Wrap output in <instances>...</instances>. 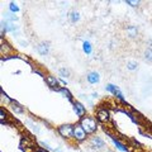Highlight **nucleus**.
I'll return each mask as SVG.
<instances>
[{"label":"nucleus","mask_w":152,"mask_h":152,"mask_svg":"<svg viewBox=\"0 0 152 152\" xmlns=\"http://www.w3.org/2000/svg\"><path fill=\"white\" fill-rule=\"evenodd\" d=\"M79 124L84 128V131L86 132L88 134H93V133L96 131V128H98L96 121H95L93 117H89V115H85L83 118H80Z\"/></svg>","instance_id":"1"},{"label":"nucleus","mask_w":152,"mask_h":152,"mask_svg":"<svg viewBox=\"0 0 152 152\" xmlns=\"http://www.w3.org/2000/svg\"><path fill=\"white\" fill-rule=\"evenodd\" d=\"M74 128L75 126L72 124H62L57 128V132H58V134L61 137H64L66 140H70V138H74Z\"/></svg>","instance_id":"2"},{"label":"nucleus","mask_w":152,"mask_h":152,"mask_svg":"<svg viewBox=\"0 0 152 152\" xmlns=\"http://www.w3.org/2000/svg\"><path fill=\"white\" fill-rule=\"evenodd\" d=\"M89 145H90V147H91L93 150L102 151V150H104V147H105V142H104V140L100 138V137L95 136V137H91V138H90Z\"/></svg>","instance_id":"3"},{"label":"nucleus","mask_w":152,"mask_h":152,"mask_svg":"<svg viewBox=\"0 0 152 152\" xmlns=\"http://www.w3.org/2000/svg\"><path fill=\"white\" fill-rule=\"evenodd\" d=\"M86 137H88V133L84 131V128L80 124H76L74 128V140L77 142H83L86 140Z\"/></svg>","instance_id":"4"},{"label":"nucleus","mask_w":152,"mask_h":152,"mask_svg":"<svg viewBox=\"0 0 152 152\" xmlns=\"http://www.w3.org/2000/svg\"><path fill=\"white\" fill-rule=\"evenodd\" d=\"M96 119L100 123H108L110 121V113L107 108H99L96 110Z\"/></svg>","instance_id":"5"},{"label":"nucleus","mask_w":152,"mask_h":152,"mask_svg":"<svg viewBox=\"0 0 152 152\" xmlns=\"http://www.w3.org/2000/svg\"><path fill=\"white\" fill-rule=\"evenodd\" d=\"M105 90H107V91H109V93H112L114 96H115L117 99H119L121 102L126 103V99H124V96H123L121 89L118 88V86H115V85H113V84H108L107 86H105Z\"/></svg>","instance_id":"6"},{"label":"nucleus","mask_w":152,"mask_h":152,"mask_svg":"<svg viewBox=\"0 0 152 152\" xmlns=\"http://www.w3.org/2000/svg\"><path fill=\"white\" fill-rule=\"evenodd\" d=\"M72 108H74V112H75V114L77 117L83 118V117L86 115V108H85L80 102H74L72 103Z\"/></svg>","instance_id":"7"},{"label":"nucleus","mask_w":152,"mask_h":152,"mask_svg":"<svg viewBox=\"0 0 152 152\" xmlns=\"http://www.w3.org/2000/svg\"><path fill=\"white\" fill-rule=\"evenodd\" d=\"M86 80L90 85H96L100 83V75L96 71H90V72L86 75Z\"/></svg>","instance_id":"8"},{"label":"nucleus","mask_w":152,"mask_h":152,"mask_svg":"<svg viewBox=\"0 0 152 152\" xmlns=\"http://www.w3.org/2000/svg\"><path fill=\"white\" fill-rule=\"evenodd\" d=\"M37 52L41 56H47L50 53V43L48 42H41V43L37 46Z\"/></svg>","instance_id":"9"},{"label":"nucleus","mask_w":152,"mask_h":152,"mask_svg":"<svg viewBox=\"0 0 152 152\" xmlns=\"http://www.w3.org/2000/svg\"><path fill=\"white\" fill-rule=\"evenodd\" d=\"M46 84L48 85L51 89H55L57 90V86H58V79H56V76H52V75H47L46 76Z\"/></svg>","instance_id":"10"},{"label":"nucleus","mask_w":152,"mask_h":152,"mask_svg":"<svg viewBox=\"0 0 152 152\" xmlns=\"http://www.w3.org/2000/svg\"><path fill=\"white\" fill-rule=\"evenodd\" d=\"M9 107H10V109H12V110L15 113V114H22V113H24V108H23L19 103H17L15 100H12L10 104H9Z\"/></svg>","instance_id":"11"},{"label":"nucleus","mask_w":152,"mask_h":152,"mask_svg":"<svg viewBox=\"0 0 152 152\" xmlns=\"http://www.w3.org/2000/svg\"><path fill=\"white\" fill-rule=\"evenodd\" d=\"M110 140H112V142H113V145L115 146V148L118 150V151H121V152H127V147H126V145L124 143H122V142L119 141V140H117L115 137H110Z\"/></svg>","instance_id":"12"},{"label":"nucleus","mask_w":152,"mask_h":152,"mask_svg":"<svg viewBox=\"0 0 152 152\" xmlns=\"http://www.w3.org/2000/svg\"><path fill=\"white\" fill-rule=\"evenodd\" d=\"M80 18L81 17H80V13L77 10H71L69 13V20H70V23H72V24L77 23L80 20Z\"/></svg>","instance_id":"13"},{"label":"nucleus","mask_w":152,"mask_h":152,"mask_svg":"<svg viewBox=\"0 0 152 152\" xmlns=\"http://www.w3.org/2000/svg\"><path fill=\"white\" fill-rule=\"evenodd\" d=\"M126 31H127V34L131 38H134V37H137V34H138V28L136 26H128L126 28Z\"/></svg>","instance_id":"14"},{"label":"nucleus","mask_w":152,"mask_h":152,"mask_svg":"<svg viewBox=\"0 0 152 152\" xmlns=\"http://www.w3.org/2000/svg\"><path fill=\"white\" fill-rule=\"evenodd\" d=\"M83 51L85 55H91L93 53V45L89 41H84L83 42Z\"/></svg>","instance_id":"15"},{"label":"nucleus","mask_w":152,"mask_h":152,"mask_svg":"<svg viewBox=\"0 0 152 152\" xmlns=\"http://www.w3.org/2000/svg\"><path fill=\"white\" fill-rule=\"evenodd\" d=\"M57 91L62 94L65 98H67V99H69V100H70L71 103H74V98H72V94H71V93H70V91H69V90L66 89V88H61V89H57Z\"/></svg>","instance_id":"16"},{"label":"nucleus","mask_w":152,"mask_h":152,"mask_svg":"<svg viewBox=\"0 0 152 152\" xmlns=\"http://www.w3.org/2000/svg\"><path fill=\"white\" fill-rule=\"evenodd\" d=\"M143 57H145V60L147 61V62H152V47H148V48L145 51Z\"/></svg>","instance_id":"17"},{"label":"nucleus","mask_w":152,"mask_h":152,"mask_svg":"<svg viewBox=\"0 0 152 152\" xmlns=\"http://www.w3.org/2000/svg\"><path fill=\"white\" fill-rule=\"evenodd\" d=\"M127 69L129 71H136L137 69H138V64H137L136 61L131 60V61H128V62H127Z\"/></svg>","instance_id":"18"},{"label":"nucleus","mask_w":152,"mask_h":152,"mask_svg":"<svg viewBox=\"0 0 152 152\" xmlns=\"http://www.w3.org/2000/svg\"><path fill=\"white\" fill-rule=\"evenodd\" d=\"M58 75L62 79H66V77H69V76H70V71L66 69V67H60L58 69Z\"/></svg>","instance_id":"19"},{"label":"nucleus","mask_w":152,"mask_h":152,"mask_svg":"<svg viewBox=\"0 0 152 152\" xmlns=\"http://www.w3.org/2000/svg\"><path fill=\"white\" fill-rule=\"evenodd\" d=\"M9 12L13 13V14H15V13L19 12V7L15 3H13V1H12L10 4H9Z\"/></svg>","instance_id":"20"},{"label":"nucleus","mask_w":152,"mask_h":152,"mask_svg":"<svg viewBox=\"0 0 152 152\" xmlns=\"http://www.w3.org/2000/svg\"><path fill=\"white\" fill-rule=\"evenodd\" d=\"M8 117H7V113L4 112V109L1 108V110H0V121H1V124H5V123H8Z\"/></svg>","instance_id":"21"},{"label":"nucleus","mask_w":152,"mask_h":152,"mask_svg":"<svg viewBox=\"0 0 152 152\" xmlns=\"http://www.w3.org/2000/svg\"><path fill=\"white\" fill-rule=\"evenodd\" d=\"M124 3L127 4V5H131L132 8H136V7H138L141 4V1H138V0H126Z\"/></svg>","instance_id":"22"},{"label":"nucleus","mask_w":152,"mask_h":152,"mask_svg":"<svg viewBox=\"0 0 152 152\" xmlns=\"http://www.w3.org/2000/svg\"><path fill=\"white\" fill-rule=\"evenodd\" d=\"M26 123H27V124H29V126H31V128H32V131H33V132H34V133H37V134H38V133H39V128H38L37 126H34V124H33V123H32V122H29V121H27Z\"/></svg>","instance_id":"23"},{"label":"nucleus","mask_w":152,"mask_h":152,"mask_svg":"<svg viewBox=\"0 0 152 152\" xmlns=\"http://www.w3.org/2000/svg\"><path fill=\"white\" fill-rule=\"evenodd\" d=\"M0 50H1V53H4V52H5V53H8V52L10 51V48L8 47V45H7V43H5V45L1 43V47H0Z\"/></svg>","instance_id":"24"},{"label":"nucleus","mask_w":152,"mask_h":152,"mask_svg":"<svg viewBox=\"0 0 152 152\" xmlns=\"http://www.w3.org/2000/svg\"><path fill=\"white\" fill-rule=\"evenodd\" d=\"M18 42H19V45H22L23 47H27V46H28V42H27V41H23V39H19Z\"/></svg>","instance_id":"25"},{"label":"nucleus","mask_w":152,"mask_h":152,"mask_svg":"<svg viewBox=\"0 0 152 152\" xmlns=\"http://www.w3.org/2000/svg\"><path fill=\"white\" fill-rule=\"evenodd\" d=\"M33 72H34V74H38V75H41V76H42V77H43V74H42V72H41V71H39V70H33Z\"/></svg>","instance_id":"26"},{"label":"nucleus","mask_w":152,"mask_h":152,"mask_svg":"<svg viewBox=\"0 0 152 152\" xmlns=\"http://www.w3.org/2000/svg\"><path fill=\"white\" fill-rule=\"evenodd\" d=\"M98 96H99V94H98V93H93V94H91V98H94V99H96Z\"/></svg>","instance_id":"27"},{"label":"nucleus","mask_w":152,"mask_h":152,"mask_svg":"<svg viewBox=\"0 0 152 152\" xmlns=\"http://www.w3.org/2000/svg\"><path fill=\"white\" fill-rule=\"evenodd\" d=\"M41 145L42 146H45L46 148H50V146H48V143H46V142H41Z\"/></svg>","instance_id":"28"},{"label":"nucleus","mask_w":152,"mask_h":152,"mask_svg":"<svg viewBox=\"0 0 152 152\" xmlns=\"http://www.w3.org/2000/svg\"><path fill=\"white\" fill-rule=\"evenodd\" d=\"M34 152H45V151H43V150H36Z\"/></svg>","instance_id":"29"}]
</instances>
